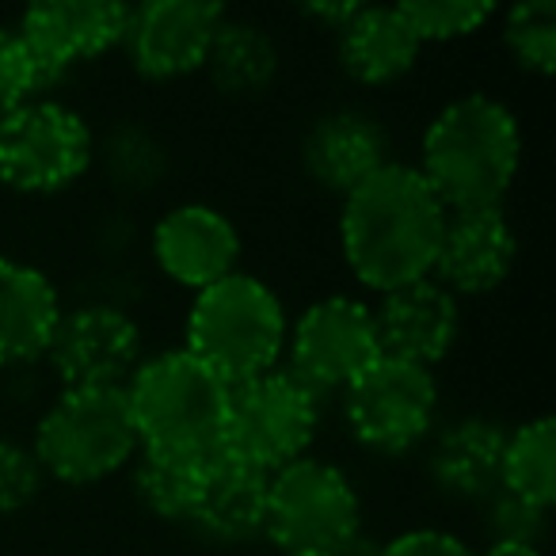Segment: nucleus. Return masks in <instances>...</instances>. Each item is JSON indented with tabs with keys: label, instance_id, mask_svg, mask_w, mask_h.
Instances as JSON below:
<instances>
[{
	"label": "nucleus",
	"instance_id": "f257e3e1",
	"mask_svg": "<svg viewBox=\"0 0 556 556\" xmlns=\"http://www.w3.org/2000/svg\"><path fill=\"white\" fill-rule=\"evenodd\" d=\"M446 217L439 194L412 164L389 161L343 194V260L358 282L378 294L431 278Z\"/></svg>",
	"mask_w": 556,
	"mask_h": 556
},
{
	"label": "nucleus",
	"instance_id": "f03ea898",
	"mask_svg": "<svg viewBox=\"0 0 556 556\" xmlns=\"http://www.w3.org/2000/svg\"><path fill=\"white\" fill-rule=\"evenodd\" d=\"M522 161V134L507 103L484 92L462 96L434 115L416 172L446 214L500 210Z\"/></svg>",
	"mask_w": 556,
	"mask_h": 556
},
{
	"label": "nucleus",
	"instance_id": "7ed1b4c3",
	"mask_svg": "<svg viewBox=\"0 0 556 556\" xmlns=\"http://www.w3.org/2000/svg\"><path fill=\"white\" fill-rule=\"evenodd\" d=\"M287 336V309L275 290L263 278L232 270L222 282L199 290L187 317L184 351H191L232 389L278 370Z\"/></svg>",
	"mask_w": 556,
	"mask_h": 556
},
{
	"label": "nucleus",
	"instance_id": "20e7f679",
	"mask_svg": "<svg viewBox=\"0 0 556 556\" xmlns=\"http://www.w3.org/2000/svg\"><path fill=\"white\" fill-rule=\"evenodd\" d=\"M229 393L232 389L184 348L141 358V366L126 381V401L141 450H168V454L222 450Z\"/></svg>",
	"mask_w": 556,
	"mask_h": 556
},
{
	"label": "nucleus",
	"instance_id": "39448f33",
	"mask_svg": "<svg viewBox=\"0 0 556 556\" xmlns=\"http://www.w3.org/2000/svg\"><path fill=\"white\" fill-rule=\"evenodd\" d=\"M363 530V503L348 472L317 457L270 472L263 538L282 556H351Z\"/></svg>",
	"mask_w": 556,
	"mask_h": 556
},
{
	"label": "nucleus",
	"instance_id": "423d86ee",
	"mask_svg": "<svg viewBox=\"0 0 556 556\" xmlns=\"http://www.w3.org/2000/svg\"><path fill=\"white\" fill-rule=\"evenodd\" d=\"M138 450L126 389H65L35 434L42 472L65 484H96L130 465Z\"/></svg>",
	"mask_w": 556,
	"mask_h": 556
},
{
	"label": "nucleus",
	"instance_id": "0eeeda50",
	"mask_svg": "<svg viewBox=\"0 0 556 556\" xmlns=\"http://www.w3.org/2000/svg\"><path fill=\"white\" fill-rule=\"evenodd\" d=\"M320 427V404L290 370H270L232 386L222 450L263 472H278L309 454Z\"/></svg>",
	"mask_w": 556,
	"mask_h": 556
},
{
	"label": "nucleus",
	"instance_id": "6e6552de",
	"mask_svg": "<svg viewBox=\"0 0 556 556\" xmlns=\"http://www.w3.org/2000/svg\"><path fill=\"white\" fill-rule=\"evenodd\" d=\"M92 164V130L58 100H31L0 123V184L24 194H54Z\"/></svg>",
	"mask_w": 556,
	"mask_h": 556
},
{
	"label": "nucleus",
	"instance_id": "1a4fd4ad",
	"mask_svg": "<svg viewBox=\"0 0 556 556\" xmlns=\"http://www.w3.org/2000/svg\"><path fill=\"white\" fill-rule=\"evenodd\" d=\"M434 408H439L434 374L396 358H378L343 389L351 434L378 454H404L419 439H427Z\"/></svg>",
	"mask_w": 556,
	"mask_h": 556
},
{
	"label": "nucleus",
	"instance_id": "9d476101",
	"mask_svg": "<svg viewBox=\"0 0 556 556\" xmlns=\"http://www.w3.org/2000/svg\"><path fill=\"white\" fill-rule=\"evenodd\" d=\"M290 340V374L313 393L348 389L366 366L381 358L374 309L358 298L332 294L298 317Z\"/></svg>",
	"mask_w": 556,
	"mask_h": 556
},
{
	"label": "nucleus",
	"instance_id": "9b49d317",
	"mask_svg": "<svg viewBox=\"0 0 556 556\" xmlns=\"http://www.w3.org/2000/svg\"><path fill=\"white\" fill-rule=\"evenodd\" d=\"M126 24H130V9L118 0H47L24 12L16 35L31 54L39 85L50 88L77 62L118 47Z\"/></svg>",
	"mask_w": 556,
	"mask_h": 556
},
{
	"label": "nucleus",
	"instance_id": "f8f14e48",
	"mask_svg": "<svg viewBox=\"0 0 556 556\" xmlns=\"http://www.w3.org/2000/svg\"><path fill=\"white\" fill-rule=\"evenodd\" d=\"M47 355L65 389H126L141 366V328L115 305H85L62 313Z\"/></svg>",
	"mask_w": 556,
	"mask_h": 556
},
{
	"label": "nucleus",
	"instance_id": "ddd939ff",
	"mask_svg": "<svg viewBox=\"0 0 556 556\" xmlns=\"http://www.w3.org/2000/svg\"><path fill=\"white\" fill-rule=\"evenodd\" d=\"M222 24L225 9L214 0H149L130 9L123 42L141 77L172 80L202 70Z\"/></svg>",
	"mask_w": 556,
	"mask_h": 556
},
{
	"label": "nucleus",
	"instance_id": "4468645a",
	"mask_svg": "<svg viewBox=\"0 0 556 556\" xmlns=\"http://www.w3.org/2000/svg\"><path fill=\"white\" fill-rule=\"evenodd\" d=\"M457 328H462L457 298L442 290L434 278H419L401 290H389L374 309L381 358L424 366V370H431L454 351Z\"/></svg>",
	"mask_w": 556,
	"mask_h": 556
},
{
	"label": "nucleus",
	"instance_id": "2eb2a0df",
	"mask_svg": "<svg viewBox=\"0 0 556 556\" xmlns=\"http://www.w3.org/2000/svg\"><path fill=\"white\" fill-rule=\"evenodd\" d=\"M153 255L161 270L187 290H206L237 270L240 237L237 225L214 206L187 202L156 222Z\"/></svg>",
	"mask_w": 556,
	"mask_h": 556
},
{
	"label": "nucleus",
	"instance_id": "dca6fc26",
	"mask_svg": "<svg viewBox=\"0 0 556 556\" xmlns=\"http://www.w3.org/2000/svg\"><path fill=\"white\" fill-rule=\"evenodd\" d=\"M518 240L503 210L450 214L439 240L431 278L450 294H488L503 287L515 267Z\"/></svg>",
	"mask_w": 556,
	"mask_h": 556
},
{
	"label": "nucleus",
	"instance_id": "f3484780",
	"mask_svg": "<svg viewBox=\"0 0 556 556\" xmlns=\"http://www.w3.org/2000/svg\"><path fill=\"white\" fill-rule=\"evenodd\" d=\"M302 161L320 187L336 194H351L358 184H366L374 172L389 164V134L370 111H328L305 134Z\"/></svg>",
	"mask_w": 556,
	"mask_h": 556
},
{
	"label": "nucleus",
	"instance_id": "a211bd4d",
	"mask_svg": "<svg viewBox=\"0 0 556 556\" xmlns=\"http://www.w3.org/2000/svg\"><path fill=\"white\" fill-rule=\"evenodd\" d=\"M270 472L240 462V457L214 450L206 454L194 488V507L187 522L217 541H252L263 533L267 518Z\"/></svg>",
	"mask_w": 556,
	"mask_h": 556
},
{
	"label": "nucleus",
	"instance_id": "6ab92c4d",
	"mask_svg": "<svg viewBox=\"0 0 556 556\" xmlns=\"http://www.w3.org/2000/svg\"><path fill=\"white\" fill-rule=\"evenodd\" d=\"M62 298L39 267L0 255V366L35 363L50 351Z\"/></svg>",
	"mask_w": 556,
	"mask_h": 556
},
{
	"label": "nucleus",
	"instance_id": "aec40b11",
	"mask_svg": "<svg viewBox=\"0 0 556 556\" xmlns=\"http://www.w3.org/2000/svg\"><path fill=\"white\" fill-rule=\"evenodd\" d=\"M340 62L358 85H393L404 73H412L424 42L416 39V31L408 27V20L401 16V9H366L358 4V12L340 27Z\"/></svg>",
	"mask_w": 556,
	"mask_h": 556
},
{
	"label": "nucleus",
	"instance_id": "412c9836",
	"mask_svg": "<svg viewBox=\"0 0 556 556\" xmlns=\"http://www.w3.org/2000/svg\"><path fill=\"white\" fill-rule=\"evenodd\" d=\"M503 446L507 431L492 419H457L454 427L434 439L431 450V477L457 500H480L500 488Z\"/></svg>",
	"mask_w": 556,
	"mask_h": 556
},
{
	"label": "nucleus",
	"instance_id": "4be33fe9",
	"mask_svg": "<svg viewBox=\"0 0 556 556\" xmlns=\"http://www.w3.org/2000/svg\"><path fill=\"white\" fill-rule=\"evenodd\" d=\"M202 70L210 73L225 96H255L275 80L278 73V50L263 27L248 20H229L217 27L214 42L206 50Z\"/></svg>",
	"mask_w": 556,
	"mask_h": 556
},
{
	"label": "nucleus",
	"instance_id": "5701e85b",
	"mask_svg": "<svg viewBox=\"0 0 556 556\" xmlns=\"http://www.w3.org/2000/svg\"><path fill=\"white\" fill-rule=\"evenodd\" d=\"M500 488L507 495L548 510L556 500V419L538 416L507 434Z\"/></svg>",
	"mask_w": 556,
	"mask_h": 556
},
{
	"label": "nucleus",
	"instance_id": "b1692460",
	"mask_svg": "<svg viewBox=\"0 0 556 556\" xmlns=\"http://www.w3.org/2000/svg\"><path fill=\"white\" fill-rule=\"evenodd\" d=\"M206 454H168V450H138L134 488L138 500L168 522H187L194 507V488Z\"/></svg>",
	"mask_w": 556,
	"mask_h": 556
},
{
	"label": "nucleus",
	"instance_id": "393cba45",
	"mask_svg": "<svg viewBox=\"0 0 556 556\" xmlns=\"http://www.w3.org/2000/svg\"><path fill=\"white\" fill-rule=\"evenodd\" d=\"M503 42L522 70L548 77L556 70V0H526L503 20Z\"/></svg>",
	"mask_w": 556,
	"mask_h": 556
},
{
	"label": "nucleus",
	"instance_id": "a878e982",
	"mask_svg": "<svg viewBox=\"0 0 556 556\" xmlns=\"http://www.w3.org/2000/svg\"><path fill=\"white\" fill-rule=\"evenodd\" d=\"M396 9H401V16L408 20V27L424 47L472 35L495 12L488 0H401Z\"/></svg>",
	"mask_w": 556,
	"mask_h": 556
},
{
	"label": "nucleus",
	"instance_id": "bb28decb",
	"mask_svg": "<svg viewBox=\"0 0 556 556\" xmlns=\"http://www.w3.org/2000/svg\"><path fill=\"white\" fill-rule=\"evenodd\" d=\"M35 92H42V85L31 54H27L16 31L0 27V123L16 115L24 103H31Z\"/></svg>",
	"mask_w": 556,
	"mask_h": 556
},
{
	"label": "nucleus",
	"instance_id": "cd10ccee",
	"mask_svg": "<svg viewBox=\"0 0 556 556\" xmlns=\"http://www.w3.org/2000/svg\"><path fill=\"white\" fill-rule=\"evenodd\" d=\"M42 472L35 450L20 446V442L0 439V515L24 510L27 503H35V495L42 492Z\"/></svg>",
	"mask_w": 556,
	"mask_h": 556
},
{
	"label": "nucleus",
	"instance_id": "c85d7f7f",
	"mask_svg": "<svg viewBox=\"0 0 556 556\" xmlns=\"http://www.w3.org/2000/svg\"><path fill=\"white\" fill-rule=\"evenodd\" d=\"M492 530H495V541L538 545L541 530H545V510L503 492L500 500H495V510H492Z\"/></svg>",
	"mask_w": 556,
	"mask_h": 556
},
{
	"label": "nucleus",
	"instance_id": "c756f323",
	"mask_svg": "<svg viewBox=\"0 0 556 556\" xmlns=\"http://www.w3.org/2000/svg\"><path fill=\"white\" fill-rule=\"evenodd\" d=\"M378 556H472L454 533L442 530H408L393 538Z\"/></svg>",
	"mask_w": 556,
	"mask_h": 556
},
{
	"label": "nucleus",
	"instance_id": "7c9ffc66",
	"mask_svg": "<svg viewBox=\"0 0 556 556\" xmlns=\"http://www.w3.org/2000/svg\"><path fill=\"white\" fill-rule=\"evenodd\" d=\"M355 12H358V4H351V0H348V4H309V9H305V16L320 20V24H328L332 31H340V27L348 24Z\"/></svg>",
	"mask_w": 556,
	"mask_h": 556
},
{
	"label": "nucleus",
	"instance_id": "2f4dec72",
	"mask_svg": "<svg viewBox=\"0 0 556 556\" xmlns=\"http://www.w3.org/2000/svg\"><path fill=\"white\" fill-rule=\"evenodd\" d=\"M484 556H541L538 545H518V541H492Z\"/></svg>",
	"mask_w": 556,
	"mask_h": 556
}]
</instances>
